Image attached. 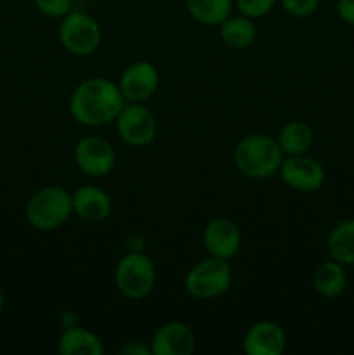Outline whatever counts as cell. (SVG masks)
Returning <instances> with one entry per match:
<instances>
[{
	"label": "cell",
	"instance_id": "30bf717a",
	"mask_svg": "<svg viewBox=\"0 0 354 355\" xmlns=\"http://www.w3.org/2000/svg\"><path fill=\"white\" fill-rule=\"evenodd\" d=\"M127 103H146L160 87V73L149 61H135L128 64L118 80Z\"/></svg>",
	"mask_w": 354,
	"mask_h": 355
},
{
	"label": "cell",
	"instance_id": "44dd1931",
	"mask_svg": "<svg viewBox=\"0 0 354 355\" xmlns=\"http://www.w3.org/2000/svg\"><path fill=\"white\" fill-rule=\"evenodd\" d=\"M278 0H235V6L239 14L250 17V19H257V17H264L274 9Z\"/></svg>",
	"mask_w": 354,
	"mask_h": 355
},
{
	"label": "cell",
	"instance_id": "9c48e42d",
	"mask_svg": "<svg viewBox=\"0 0 354 355\" xmlns=\"http://www.w3.org/2000/svg\"><path fill=\"white\" fill-rule=\"evenodd\" d=\"M278 173L283 184L297 193H316L325 184V168L307 155L285 156Z\"/></svg>",
	"mask_w": 354,
	"mask_h": 355
},
{
	"label": "cell",
	"instance_id": "9a60e30c",
	"mask_svg": "<svg viewBox=\"0 0 354 355\" xmlns=\"http://www.w3.org/2000/svg\"><path fill=\"white\" fill-rule=\"evenodd\" d=\"M58 350L61 355H103V342L92 331L78 326L62 329L58 342Z\"/></svg>",
	"mask_w": 354,
	"mask_h": 355
},
{
	"label": "cell",
	"instance_id": "2e32d148",
	"mask_svg": "<svg viewBox=\"0 0 354 355\" xmlns=\"http://www.w3.org/2000/svg\"><path fill=\"white\" fill-rule=\"evenodd\" d=\"M219 33L222 42L235 51L252 47L257 40L255 23L243 14H231L224 23L219 24Z\"/></svg>",
	"mask_w": 354,
	"mask_h": 355
},
{
	"label": "cell",
	"instance_id": "8992f818",
	"mask_svg": "<svg viewBox=\"0 0 354 355\" xmlns=\"http://www.w3.org/2000/svg\"><path fill=\"white\" fill-rule=\"evenodd\" d=\"M103 40V31L99 23L92 16L80 10H71L66 14L59 24V42L62 47L73 55L94 54Z\"/></svg>",
	"mask_w": 354,
	"mask_h": 355
},
{
	"label": "cell",
	"instance_id": "8fae6325",
	"mask_svg": "<svg viewBox=\"0 0 354 355\" xmlns=\"http://www.w3.org/2000/svg\"><path fill=\"white\" fill-rule=\"evenodd\" d=\"M203 245L210 257L231 260L242 248V231L231 218H212L203 229Z\"/></svg>",
	"mask_w": 354,
	"mask_h": 355
},
{
	"label": "cell",
	"instance_id": "603a6c76",
	"mask_svg": "<svg viewBox=\"0 0 354 355\" xmlns=\"http://www.w3.org/2000/svg\"><path fill=\"white\" fill-rule=\"evenodd\" d=\"M285 12L294 17H307L318 10L321 0H280Z\"/></svg>",
	"mask_w": 354,
	"mask_h": 355
},
{
	"label": "cell",
	"instance_id": "d6986e66",
	"mask_svg": "<svg viewBox=\"0 0 354 355\" xmlns=\"http://www.w3.org/2000/svg\"><path fill=\"white\" fill-rule=\"evenodd\" d=\"M314 290L325 298H335L344 293L347 286V274L342 263L330 259L318 266L314 272Z\"/></svg>",
	"mask_w": 354,
	"mask_h": 355
},
{
	"label": "cell",
	"instance_id": "ffe728a7",
	"mask_svg": "<svg viewBox=\"0 0 354 355\" xmlns=\"http://www.w3.org/2000/svg\"><path fill=\"white\" fill-rule=\"evenodd\" d=\"M186 9L200 24L219 26L233 14V0H186Z\"/></svg>",
	"mask_w": 354,
	"mask_h": 355
},
{
	"label": "cell",
	"instance_id": "4316f807",
	"mask_svg": "<svg viewBox=\"0 0 354 355\" xmlns=\"http://www.w3.org/2000/svg\"><path fill=\"white\" fill-rule=\"evenodd\" d=\"M3 305H6V297H3V291L2 288H0V314H2L3 311Z\"/></svg>",
	"mask_w": 354,
	"mask_h": 355
},
{
	"label": "cell",
	"instance_id": "e0dca14e",
	"mask_svg": "<svg viewBox=\"0 0 354 355\" xmlns=\"http://www.w3.org/2000/svg\"><path fill=\"white\" fill-rule=\"evenodd\" d=\"M276 139L285 156L307 155L314 142V132L304 121L294 120L281 127Z\"/></svg>",
	"mask_w": 354,
	"mask_h": 355
},
{
	"label": "cell",
	"instance_id": "ba28073f",
	"mask_svg": "<svg viewBox=\"0 0 354 355\" xmlns=\"http://www.w3.org/2000/svg\"><path fill=\"white\" fill-rule=\"evenodd\" d=\"M73 158L80 172L92 179H101L113 172L117 153L108 139L101 135H85L76 142Z\"/></svg>",
	"mask_w": 354,
	"mask_h": 355
},
{
	"label": "cell",
	"instance_id": "5bb4252c",
	"mask_svg": "<svg viewBox=\"0 0 354 355\" xmlns=\"http://www.w3.org/2000/svg\"><path fill=\"white\" fill-rule=\"evenodd\" d=\"M71 203L73 214L89 224L104 222L111 215V208H113L110 194L92 184L76 187L71 193Z\"/></svg>",
	"mask_w": 354,
	"mask_h": 355
},
{
	"label": "cell",
	"instance_id": "4fadbf2b",
	"mask_svg": "<svg viewBox=\"0 0 354 355\" xmlns=\"http://www.w3.org/2000/svg\"><path fill=\"white\" fill-rule=\"evenodd\" d=\"M287 349V335L278 322L259 321L250 326L243 338L246 355H281Z\"/></svg>",
	"mask_w": 354,
	"mask_h": 355
},
{
	"label": "cell",
	"instance_id": "484cf974",
	"mask_svg": "<svg viewBox=\"0 0 354 355\" xmlns=\"http://www.w3.org/2000/svg\"><path fill=\"white\" fill-rule=\"evenodd\" d=\"M59 321H61L62 329H66V328H73V326H78V318H76L75 312H71V311L62 312V314H61V319H59Z\"/></svg>",
	"mask_w": 354,
	"mask_h": 355
},
{
	"label": "cell",
	"instance_id": "7a4b0ae2",
	"mask_svg": "<svg viewBox=\"0 0 354 355\" xmlns=\"http://www.w3.org/2000/svg\"><path fill=\"white\" fill-rule=\"evenodd\" d=\"M236 168L248 179H269L280 170L285 155L278 139L267 134H252L243 137L235 148Z\"/></svg>",
	"mask_w": 354,
	"mask_h": 355
},
{
	"label": "cell",
	"instance_id": "3957f363",
	"mask_svg": "<svg viewBox=\"0 0 354 355\" xmlns=\"http://www.w3.org/2000/svg\"><path fill=\"white\" fill-rule=\"evenodd\" d=\"M73 215L71 193L61 186H45L31 194L24 208L28 224L42 232L54 231Z\"/></svg>",
	"mask_w": 354,
	"mask_h": 355
},
{
	"label": "cell",
	"instance_id": "52a82bcc",
	"mask_svg": "<svg viewBox=\"0 0 354 355\" xmlns=\"http://www.w3.org/2000/svg\"><path fill=\"white\" fill-rule=\"evenodd\" d=\"M115 125L121 141L132 148L149 146L158 132L155 114L148 106H144V103H125Z\"/></svg>",
	"mask_w": 354,
	"mask_h": 355
},
{
	"label": "cell",
	"instance_id": "277c9868",
	"mask_svg": "<svg viewBox=\"0 0 354 355\" xmlns=\"http://www.w3.org/2000/svg\"><path fill=\"white\" fill-rule=\"evenodd\" d=\"M156 284V267L144 252H128L115 267V286L128 300L148 297Z\"/></svg>",
	"mask_w": 354,
	"mask_h": 355
},
{
	"label": "cell",
	"instance_id": "d4e9b609",
	"mask_svg": "<svg viewBox=\"0 0 354 355\" xmlns=\"http://www.w3.org/2000/svg\"><path fill=\"white\" fill-rule=\"evenodd\" d=\"M120 352L127 354V355H149V354H151V347H146V345H142V343H139V342L137 343L130 342V343H127L125 347H121Z\"/></svg>",
	"mask_w": 354,
	"mask_h": 355
},
{
	"label": "cell",
	"instance_id": "5b68a950",
	"mask_svg": "<svg viewBox=\"0 0 354 355\" xmlns=\"http://www.w3.org/2000/svg\"><path fill=\"white\" fill-rule=\"evenodd\" d=\"M233 284V269L229 260L205 259L187 270L184 290L196 300H214L222 297Z\"/></svg>",
	"mask_w": 354,
	"mask_h": 355
},
{
	"label": "cell",
	"instance_id": "7c38bea8",
	"mask_svg": "<svg viewBox=\"0 0 354 355\" xmlns=\"http://www.w3.org/2000/svg\"><path fill=\"white\" fill-rule=\"evenodd\" d=\"M149 347L153 355H191L196 349V338L187 324L170 321L153 333Z\"/></svg>",
	"mask_w": 354,
	"mask_h": 355
},
{
	"label": "cell",
	"instance_id": "7402d4cb",
	"mask_svg": "<svg viewBox=\"0 0 354 355\" xmlns=\"http://www.w3.org/2000/svg\"><path fill=\"white\" fill-rule=\"evenodd\" d=\"M33 2L44 16L52 19H62L73 10V0H33Z\"/></svg>",
	"mask_w": 354,
	"mask_h": 355
},
{
	"label": "cell",
	"instance_id": "6da1fadb",
	"mask_svg": "<svg viewBox=\"0 0 354 355\" xmlns=\"http://www.w3.org/2000/svg\"><path fill=\"white\" fill-rule=\"evenodd\" d=\"M125 103L127 101L118 83L103 76H90L73 90L69 114L83 127H104L108 123H115Z\"/></svg>",
	"mask_w": 354,
	"mask_h": 355
},
{
	"label": "cell",
	"instance_id": "cb8c5ba5",
	"mask_svg": "<svg viewBox=\"0 0 354 355\" xmlns=\"http://www.w3.org/2000/svg\"><path fill=\"white\" fill-rule=\"evenodd\" d=\"M337 14L344 23L354 26V0H339L337 2Z\"/></svg>",
	"mask_w": 354,
	"mask_h": 355
},
{
	"label": "cell",
	"instance_id": "ac0fdd59",
	"mask_svg": "<svg viewBox=\"0 0 354 355\" xmlns=\"http://www.w3.org/2000/svg\"><path fill=\"white\" fill-rule=\"evenodd\" d=\"M326 250L330 259L342 266H354V218L339 222L330 231Z\"/></svg>",
	"mask_w": 354,
	"mask_h": 355
}]
</instances>
